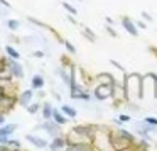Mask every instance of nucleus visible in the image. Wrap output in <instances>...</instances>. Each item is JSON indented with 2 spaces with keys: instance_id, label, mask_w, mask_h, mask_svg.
Returning a JSON list of instances; mask_svg holds the SVG:
<instances>
[{
  "instance_id": "f257e3e1",
  "label": "nucleus",
  "mask_w": 157,
  "mask_h": 151,
  "mask_svg": "<svg viewBox=\"0 0 157 151\" xmlns=\"http://www.w3.org/2000/svg\"><path fill=\"white\" fill-rule=\"evenodd\" d=\"M15 127H17V126L12 124V126H7V127H4V129H0V143H2V141H4V143L7 141V134H10Z\"/></svg>"
},
{
  "instance_id": "f03ea898",
  "label": "nucleus",
  "mask_w": 157,
  "mask_h": 151,
  "mask_svg": "<svg viewBox=\"0 0 157 151\" xmlns=\"http://www.w3.org/2000/svg\"><path fill=\"white\" fill-rule=\"evenodd\" d=\"M123 27H125L127 31H128L130 34H132V36H137V29L133 27V24L128 21V19H123Z\"/></svg>"
},
{
  "instance_id": "7ed1b4c3",
  "label": "nucleus",
  "mask_w": 157,
  "mask_h": 151,
  "mask_svg": "<svg viewBox=\"0 0 157 151\" xmlns=\"http://www.w3.org/2000/svg\"><path fill=\"white\" fill-rule=\"evenodd\" d=\"M27 141H31V143H34L36 146H39V148H44V146H46V141H44V139H39V137H36V136H31V134L27 136Z\"/></svg>"
},
{
  "instance_id": "20e7f679",
  "label": "nucleus",
  "mask_w": 157,
  "mask_h": 151,
  "mask_svg": "<svg viewBox=\"0 0 157 151\" xmlns=\"http://www.w3.org/2000/svg\"><path fill=\"white\" fill-rule=\"evenodd\" d=\"M12 71H14L15 75H17L19 78H21V76H22V66H21V65H17V63H12Z\"/></svg>"
},
{
  "instance_id": "39448f33",
  "label": "nucleus",
  "mask_w": 157,
  "mask_h": 151,
  "mask_svg": "<svg viewBox=\"0 0 157 151\" xmlns=\"http://www.w3.org/2000/svg\"><path fill=\"white\" fill-rule=\"evenodd\" d=\"M31 97H32V92H29V90H27V92H24V93H22V97H21V104H25Z\"/></svg>"
},
{
  "instance_id": "423d86ee",
  "label": "nucleus",
  "mask_w": 157,
  "mask_h": 151,
  "mask_svg": "<svg viewBox=\"0 0 157 151\" xmlns=\"http://www.w3.org/2000/svg\"><path fill=\"white\" fill-rule=\"evenodd\" d=\"M63 110H64V112L68 114V116H71V117H75V116H76L75 109H73V107H69V105H64V107H63Z\"/></svg>"
},
{
  "instance_id": "0eeeda50",
  "label": "nucleus",
  "mask_w": 157,
  "mask_h": 151,
  "mask_svg": "<svg viewBox=\"0 0 157 151\" xmlns=\"http://www.w3.org/2000/svg\"><path fill=\"white\" fill-rule=\"evenodd\" d=\"M42 83H44V82H42V78H41V76H34V83H32V85H34L36 88L42 87Z\"/></svg>"
},
{
  "instance_id": "6e6552de",
  "label": "nucleus",
  "mask_w": 157,
  "mask_h": 151,
  "mask_svg": "<svg viewBox=\"0 0 157 151\" xmlns=\"http://www.w3.org/2000/svg\"><path fill=\"white\" fill-rule=\"evenodd\" d=\"M7 53H9V55H10V56H12V58H19V53L15 51L14 48H10V46H9V48H7Z\"/></svg>"
},
{
  "instance_id": "1a4fd4ad",
  "label": "nucleus",
  "mask_w": 157,
  "mask_h": 151,
  "mask_svg": "<svg viewBox=\"0 0 157 151\" xmlns=\"http://www.w3.org/2000/svg\"><path fill=\"white\" fill-rule=\"evenodd\" d=\"M54 119H56V122H59V124H63V122H64V117H63V116H59V114H58V110H54Z\"/></svg>"
},
{
  "instance_id": "9d476101",
  "label": "nucleus",
  "mask_w": 157,
  "mask_h": 151,
  "mask_svg": "<svg viewBox=\"0 0 157 151\" xmlns=\"http://www.w3.org/2000/svg\"><path fill=\"white\" fill-rule=\"evenodd\" d=\"M7 26H9L10 29H17V27H19V22H17V21H9Z\"/></svg>"
},
{
  "instance_id": "9b49d317",
  "label": "nucleus",
  "mask_w": 157,
  "mask_h": 151,
  "mask_svg": "<svg viewBox=\"0 0 157 151\" xmlns=\"http://www.w3.org/2000/svg\"><path fill=\"white\" fill-rule=\"evenodd\" d=\"M59 146H63V141H61V139H54V143L51 144L52 149H56V148H59Z\"/></svg>"
},
{
  "instance_id": "f8f14e48",
  "label": "nucleus",
  "mask_w": 157,
  "mask_h": 151,
  "mask_svg": "<svg viewBox=\"0 0 157 151\" xmlns=\"http://www.w3.org/2000/svg\"><path fill=\"white\" fill-rule=\"evenodd\" d=\"M85 34L90 38V41H95V36H93V32L90 31V29H86V27H85Z\"/></svg>"
},
{
  "instance_id": "ddd939ff",
  "label": "nucleus",
  "mask_w": 157,
  "mask_h": 151,
  "mask_svg": "<svg viewBox=\"0 0 157 151\" xmlns=\"http://www.w3.org/2000/svg\"><path fill=\"white\" fill-rule=\"evenodd\" d=\"M145 122H149L150 126H152V124H154V126H157V119H154V117H147Z\"/></svg>"
},
{
  "instance_id": "4468645a",
  "label": "nucleus",
  "mask_w": 157,
  "mask_h": 151,
  "mask_svg": "<svg viewBox=\"0 0 157 151\" xmlns=\"http://www.w3.org/2000/svg\"><path fill=\"white\" fill-rule=\"evenodd\" d=\"M64 9H66V10H69L71 14H76V9H75V7H71L69 4H64Z\"/></svg>"
},
{
  "instance_id": "2eb2a0df",
  "label": "nucleus",
  "mask_w": 157,
  "mask_h": 151,
  "mask_svg": "<svg viewBox=\"0 0 157 151\" xmlns=\"http://www.w3.org/2000/svg\"><path fill=\"white\" fill-rule=\"evenodd\" d=\"M66 48H68V51H71V53H76L75 46H71V44H69V43H66Z\"/></svg>"
},
{
  "instance_id": "dca6fc26",
  "label": "nucleus",
  "mask_w": 157,
  "mask_h": 151,
  "mask_svg": "<svg viewBox=\"0 0 157 151\" xmlns=\"http://www.w3.org/2000/svg\"><path fill=\"white\" fill-rule=\"evenodd\" d=\"M49 109H51V107H49V105H46V109H44V116H46V117H49V116H51V110H49Z\"/></svg>"
},
{
  "instance_id": "f3484780",
  "label": "nucleus",
  "mask_w": 157,
  "mask_h": 151,
  "mask_svg": "<svg viewBox=\"0 0 157 151\" xmlns=\"http://www.w3.org/2000/svg\"><path fill=\"white\" fill-rule=\"evenodd\" d=\"M27 110H29V112H31V114H34L36 110H37V105H31V107H29Z\"/></svg>"
},
{
  "instance_id": "a211bd4d",
  "label": "nucleus",
  "mask_w": 157,
  "mask_h": 151,
  "mask_svg": "<svg viewBox=\"0 0 157 151\" xmlns=\"http://www.w3.org/2000/svg\"><path fill=\"white\" fill-rule=\"evenodd\" d=\"M0 4H2V5H5L7 9H10V4H9L7 0H0Z\"/></svg>"
},
{
  "instance_id": "6ab92c4d",
  "label": "nucleus",
  "mask_w": 157,
  "mask_h": 151,
  "mask_svg": "<svg viewBox=\"0 0 157 151\" xmlns=\"http://www.w3.org/2000/svg\"><path fill=\"white\" fill-rule=\"evenodd\" d=\"M0 124H4V117L0 116Z\"/></svg>"
}]
</instances>
